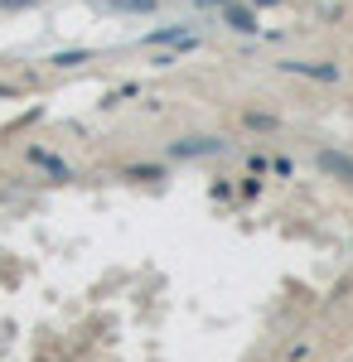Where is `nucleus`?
<instances>
[{"label":"nucleus","mask_w":353,"mask_h":362,"mask_svg":"<svg viewBox=\"0 0 353 362\" xmlns=\"http://www.w3.org/2000/svg\"><path fill=\"white\" fill-rule=\"evenodd\" d=\"M140 44H145V49H174V54H189V49H198V34L189 29V20H174V25L150 29Z\"/></svg>","instance_id":"f257e3e1"},{"label":"nucleus","mask_w":353,"mask_h":362,"mask_svg":"<svg viewBox=\"0 0 353 362\" xmlns=\"http://www.w3.org/2000/svg\"><path fill=\"white\" fill-rule=\"evenodd\" d=\"M281 73H296V78H310V83H344V68L339 63H329V58H281L276 63Z\"/></svg>","instance_id":"f03ea898"},{"label":"nucleus","mask_w":353,"mask_h":362,"mask_svg":"<svg viewBox=\"0 0 353 362\" xmlns=\"http://www.w3.org/2000/svg\"><path fill=\"white\" fill-rule=\"evenodd\" d=\"M228 150V136H179L169 140V160H213Z\"/></svg>","instance_id":"7ed1b4c3"},{"label":"nucleus","mask_w":353,"mask_h":362,"mask_svg":"<svg viewBox=\"0 0 353 362\" xmlns=\"http://www.w3.org/2000/svg\"><path fill=\"white\" fill-rule=\"evenodd\" d=\"M218 10H223V25L232 29V34H257V29H262L252 0H228V5H218Z\"/></svg>","instance_id":"20e7f679"},{"label":"nucleus","mask_w":353,"mask_h":362,"mask_svg":"<svg viewBox=\"0 0 353 362\" xmlns=\"http://www.w3.org/2000/svg\"><path fill=\"white\" fill-rule=\"evenodd\" d=\"M25 160H29L34 169H44V174H54V179H78V169L68 165V160H58L54 150H44V145H29Z\"/></svg>","instance_id":"39448f33"},{"label":"nucleus","mask_w":353,"mask_h":362,"mask_svg":"<svg viewBox=\"0 0 353 362\" xmlns=\"http://www.w3.org/2000/svg\"><path fill=\"white\" fill-rule=\"evenodd\" d=\"M315 169L329 174V179H339V184H353V155H344V150H320Z\"/></svg>","instance_id":"423d86ee"},{"label":"nucleus","mask_w":353,"mask_h":362,"mask_svg":"<svg viewBox=\"0 0 353 362\" xmlns=\"http://www.w3.org/2000/svg\"><path fill=\"white\" fill-rule=\"evenodd\" d=\"M242 126H247V131L271 136V131H281V116H271V112H242Z\"/></svg>","instance_id":"0eeeda50"},{"label":"nucleus","mask_w":353,"mask_h":362,"mask_svg":"<svg viewBox=\"0 0 353 362\" xmlns=\"http://www.w3.org/2000/svg\"><path fill=\"white\" fill-rule=\"evenodd\" d=\"M107 10H116V15H155L160 0H107Z\"/></svg>","instance_id":"6e6552de"},{"label":"nucleus","mask_w":353,"mask_h":362,"mask_svg":"<svg viewBox=\"0 0 353 362\" xmlns=\"http://www.w3.org/2000/svg\"><path fill=\"white\" fill-rule=\"evenodd\" d=\"M54 68H82V63H92V49H63V54L49 58Z\"/></svg>","instance_id":"1a4fd4ad"},{"label":"nucleus","mask_w":353,"mask_h":362,"mask_svg":"<svg viewBox=\"0 0 353 362\" xmlns=\"http://www.w3.org/2000/svg\"><path fill=\"white\" fill-rule=\"evenodd\" d=\"M126 97H140V83H126V87H116V92H107V97H102V107H121V102H126Z\"/></svg>","instance_id":"9d476101"},{"label":"nucleus","mask_w":353,"mask_h":362,"mask_svg":"<svg viewBox=\"0 0 353 362\" xmlns=\"http://www.w3.org/2000/svg\"><path fill=\"white\" fill-rule=\"evenodd\" d=\"M126 174H131V179H164V169H160V165H131Z\"/></svg>","instance_id":"9b49d317"},{"label":"nucleus","mask_w":353,"mask_h":362,"mask_svg":"<svg viewBox=\"0 0 353 362\" xmlns=\"http://www.w3.org/2000/svg\"><path fill=\"white\" fill-rule=\"evenodd\" d=\"M34 5H44V0H0L5 15H15V10H34Z\"/></svg>","instance_id":"f8f14e48"},{"label":"nucleus","mask_w":353,"mask_h":362,"mask_svg":"<svg viewBox=\"0 0 353 362\" xmlns=\"http://www.w3.org/2000/svg\"><path fill=\"white\" fill-rule=\"evenodd\" d=\"M213 5H228V0H213Z\"/></svg>","instance_id":"ddd939ff"}]
</instances>
